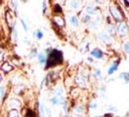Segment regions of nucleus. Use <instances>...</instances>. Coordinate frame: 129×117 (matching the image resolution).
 Here are the masks:
<instances>
[{"instance_id":"obj_1","label":"nucleus","mask_w":129,"mask_h":117,"mask_svg":"<svg viewBox=\"0 0 129 117\" xmlns=\"http://www.w3.org/2000/svg\"><path fill=\"white\" fill-rule=\"evenodd\" d=\"M62 60H63V56H62L61 51L52 50L49 58H47L46 67L49 68V67H52V66H55V65H59V64L62 63Z\"/></svg>"},{"instance_id":"obj_2","label":"nucleus","mask_w":129,"mask_h":117,"mask_svg":"<svg viewBox=\"0 0 129 117\" xmlns=\"http://www.w3.org/2000/svg\"><path fill=\"white\" fill-rule=\"evenodd\" d=\"M110 13H111V15H112V17L116 19V22H118V23L123 22L122 13H121V11H120L116 6H111L110 7Z\"/></svg>"},{"instance_id":"obj_3","label":"nucleus","mask_w":129,"mask_h":117,"mask_svg":"<svg viewBox=\"0 0 129 117\" xmlns=\"http://www.w3.org/2000/svg\"><path fill=\"white\" fill-rule=\"evenodd\" d=\"M116 30H117V32L119 33L120 35L125 36V35H127V33H128V26L126 25V23L120 22V23H118L117 26H116Z\"/></svg>"},{"instance_id":"obj_4","label":"nucleus","mask_w":129,"mask_h":117,"mask_svg":"<svg viewBox=\"0 0 129 117\" xmlns=\"http://www.w3.org/2000/svg\"><path fill=\"white\" fill-rule=\"evenodd\" d=\"M98 37H99L100 40H102L104 43L111 44L113 42V38L111 37V35H109L108 33H106L105 31H101V32L98 33Z\"/></svg>"},{"instance_id":"obj_5","label":"nucleus","mask_w":129,"mask_h":117,"mask_svg":"<svg viewBox=\"0 0 129 117\" xmlns=\"http://www.w3.org/2000/svg\"><path fill=\"white\" fill-rule=\"evenodd\" d=\"M74 81L81 88H84L86 86V78H84L82 75H76L75 78H74Z\"/></svg>"},{"instance_id":"obj_6","label":"nucleus","mask_w":129,"mask_h":117,"mask_svg":"<svg viewBox=\"0 0 129 117\" xmlns=\"http://www.w3.org/2000/svg\"><path fill=\"white\" fill-rule=\"evenodd\" d=\"M8 104L11 107V109H16V110H18V108H19L21 106V104H20V102L18 99H11L9 101Z\"/></svg>"},{"instance_id":"obj_7","label":"nucleus","mask_w":129,"mask_h":117,"mask_svg":"<svg viewBox=\"0 0 129 117\" xmlns=\"http://www.w3.org/2000/svg\"><path fill=\"white\" fill-rule=\"evenodd\" d=\"M74 114L76 116L82 117L84 114V107L83 104H77L75 107H74Z\"/></svg>"},{"instance_id":"obj_8","label":"nucleus","mask_w":129,"mask_h":117,"mask_svg":"<svg viewBox=\"0 0 129 117\" xmlns=\"http://www.w3.org/2000/svg\"><path fill=\"white\" fill-rule=\"evenodd\" d=\"M53 23L59 27H64L65 26V21L59 16H54L53 17Z\"/></svg>"},{"instance_id":"obj_9","label":"nucleus","mask_w":129,"mask_h":117,"mask_svg":"<svg viewBox=\"0 0 129 117\" xmlns=\"http://www.w3.org/2000/svg\"><path fill=\"white\" fill-rule=\"evenodd\" d=\"M118 65H119V62H114L108 69V75H113L114 72H116V69L118 68Z\"/></svg>"},{"instance_id":"obj_10","label":"nucleus","mask_w":129,"mask_h":117,"mask_svg":"<svg viewBox=\"0 0 129 117\" xmlns=\"http://www.w3.org/2000/svg\"><path fill=\"white\" fill-rule=\"evenodd\" d=\"M1 69H2V71L5 72V73H9L13 69V65H10L8 62H5V63H3V65H1Z\"/></svg>"},{"instance_id":"obj_11","label":"nucleus","mask_w":129,"mask_h":117,"mask_svg":"<svg viewBox=\"0 0 129 117\" xmlns=\"http://www.w3.org/2000/svg\"><path fill=\"white\" fill-rule=\"evenodd\" d=\"M53 95L55 96V97H61V96H63V94H64V90H63V88L61 87V86H57V87H55L54 89H53Z\"/></svg>"},{"instance_id":"obj_12","label":"nucleus","mask_w":129,"mask_h":117,"mask_svg":"<svg viewBox=\"0 0 129 117\" xmlns=\"http://www.w3.org/2000/svg\"><path fill=\"white\" fill-rule=\"evenodd\" d=\"M91 55L96 58H103V53H102L101 50H99V49H94V50H92V51H91Z\"/></svg>"},{"instance_id":"obj_13","label":"nucleus","mask_w":129,"mask_h":117,"mask_svg":"<svg viewBox=\"0 0 129 117\" xmlns=\"http://www.w3.org/2000/svg\"><path fill=\"white\" fill-rule=\"evenodd\" d=\"M85 11H86L87 15H95L96 14V8L93 6L92 4H89V5H87Z\"/></svg>"},{"instance_id":"obj_14","label":"nucleus","mask_w":129,"mask_h":117,"mask_svg":"<svg viewBox=\"0 0 129 117\" xmlns=\"http://www.w3.org/2000/svg\"><path fill=\"white\" fill-rule=\"evenodd\" d=\"M69 7L73 10H77L80 7V1L79 0H70L69 1Z\"/></svg>"},{"instance_id":"obj_15","label":"nucleus","mask_w":129,"mask_h":117,"mask_svg":"<svg viewBox=\"0 0 129 117\" xmlns=\"http://www.w3.org/2000/svg\"><path fill=\"white\" fill-rule=\"evenodd\" d=\"M62 110L64 112V115L66 117L68 116V111H69V103L67 101H65L62 104Z\"/></svg>"},{"instance_id":"obj_16","label":"nucleus","mask_w":129,"mask_h":117,"mask_svg":"<svg viewBox=\"0 0 129 117\" xmlns=\"http://www.w3.org/2000/svg\"><path fill=\"white\" fill-rule=\"evenodd\" d=\"M6 21H7V24L9 26H12V22H13V16L11 15V13L9 11L6 12Z\"/></svg>"},{"instance_id":"obj_17","label":"nucleus","mask_w":129,"mask_h":117,"mask_svg":"<svg viewBox=\"0 0 129 117\" xmlns=\"http://www.w3.org/2000/svg\"><path fill=\"white\" fill-rule=\"evenodd\" d=\"M47 57H46L45 54H40L38 56V62L41 64V65H44V64H46L47 63Z\"/></svg>"},{"instance_id":"obj_18","label":"nucleus","mask_w":129,"mask_h":117,"mask_svg":"<svg viewBox=\"0 0 129 117\" xmlns=\"http://www.w3.org/2000/svg\"><path fill=\"white\" fill-rule=\"evenodd\" d=\"M108 31H109V33H110L111 35H116V26H114V25H109V26H108Z\"/></svg>"},{"instance_id":"obj_19","label":"nucleus","mask_w":129,"mask_h":117,"mask_svg":"<svg viewBox=\"0 0 129 117\" xmlns=\"http://www.w3.org/2000/svg\"><path fill=\"white\" fill-rule=\"evenodd\" d=\"M39 114L40 117H45V106L43 105L42 103H39Z\"/></svg>"},{"instance_id":"obj_20","label":"nucleus","mask_w":129,"mask_h":117,"mask_svg":"<svg viewBox=\"0 0 129 117\" xmlns=\"http://www.w3.org/2000/svg\"><path fill=\"white\" fill-rule=\"evenodd\" d=\"M70 23L73 26H78L79 25V21H78V18L76 16H71L70 17Z\"/></svg>"},{"instance_id":"obj_21","label":"nucleus","mask_w":129,"mask_h":117,"mask_svg":"<svg viewBox=\"0 0 129 117\" xmlns=\"http://www.w3.org/2000/svg\"><path fill=\"white\" fill-rule=\"evenodd\" d=\"M8 117H19V113L16 109H11L8 113Z\"/></svg>"},{"instance_id":"obj_22","label":"nucleus","mask_w":129,"mask_h":117,"mask_svg":"<svg viewBox=\"0 0 129 117\" xmlns=\"http://www.w3.org/2000/svg\"><path fill=\"white\" fill-rule=\"evenodd\" d=\"M119 78H122L123 80L125 81V83H127V82H129V73L122 72V73L119 74Z\"/></svg>"},{"instance_id":"obj_23","label":"nucleus","mask_w":129,"mask_h":117,"mask_svg":"<svg viewBox=\"0 0 129 117\" xmlns=\"http://www.w3.org/2000/svg\"><path fill=\"white\" fill-rule=\"evenodd\" d=\"M88 106H89L90 109H96V108H98V103L95 100H92L88 104Z\"/></svg>"},{"instance_id":"obj_24","label":"nucleus","mask_w":129,"mask_h":117,"mask_svg":"<svg viewBox=\"0 0 129 117\" xmlns=\"http://www.w3.org/2000/svg\"><path fill=\"white\" fill-rule=\"evenodd\" d=\"M33 36L37 39H42L43 36H44V34H43V32L41 30H37V31H35V32L33 33Z\"/></svg>"},{"instance_id":"obj_25","label":"nucleus","mask_w":129,"mask_h":117,"mask_svg":"<svg viewBox=\"0 0 129 117\" xmlns=\"http://www.w3.org/2000/svg\"><path fill=\"white\" fill-rule=\"evenodd\" d=\"M51 103H52V104H53V105H58L59 104V97H52V99H51Z\"/></svg>"},{"instance_id":"obj_26","label":"nucleus","mask_w":129,"mask_h":117,"mask_svg":"<svg viewBox=\"0 0 129 117\" xmlns=\"http://www.w3.org/2000/svg\"><path fill=\"white\" fill-rule=\"evenodd\" d=\"M4 96H5V87L4 86H0V102L3 100Z\"/></svg>"},{"instance_id":"obj_27","label":"nucleus","mask_w":129,"mask_h":117,"mask_svg":"<svg viewBox=\"0 0 129 117\" xmlns=\"http://www.w3.org/2000/svg\"><path fill=\"white\" fill-rule=\"evenodd\" d=\"M53 12L55 13H62V8L60 7L59 4H55L54 7H53Z\"/></svg>"},{"instance_id":"obj_28","label":"nucleus","mask_w":129,"mask_h":117,"mask_svg":"<svg viewBox=\"0 0 129 117\" xmlns=\"http://www.w3.org/2000/svg\"><path fill=\"white\" fill-rule=\"evenodd\" d=\"M82 21H83L84 23H87L88 21H90V16H89V15H87L86 13L84 14V15L82 16Z\"/></svg>"},{"instance_id":"obj_29","label":"nucleus","mask_w":129,"mask_h":117,"mask_svg":"<svg viewBox=\"0 0 129 117\" xmlns=\"http://www.w3.org/2000/svg\"><path fill=\"white\" fill-rule=\"evenodd\" d=\"M52 111L51 110V108H50L49 106H45V114H47V116L51 117L52 116Z\"/></svg>"},{"instance_id":"obj_30","label":"nucleus","mask_w":129,"mask_h":117,"mask_svg":"<svg viewBox=\"0 0 129 117\" xmlns=\"http://www.w3.org/2000/svg\"><path fill=\"white\" fill-rule=\"evenodd\" d=\"M95 77L97 78V79H101V69L100 68H97L96 70H95Z\"/></svg>"},{"instance_id":"obj_31","label":"nucleus","mask_w":129,"mask_h":117,"mask_svg":"<svg viewBox=\"0 0 129 117\" xmlns=\"http://www.w3.org/2000/svg\"><path fill=\"white\" fill-rule=\"evenodd\" d=\"M27 117H36V114L34 113V111H32L31 109H27V114H26Z\"/></svg>"},{"instance_id":"obj_32","label":"nucleus","mask_w":129,"mask_h":117,"mask_svg":"<svg viewBox=\"0 0 129 117\" xmlns=\"http://www.w3.org/2000/svg\"><path fill=\"white\" fill-rule=\"evenodd\" d=\"M123 49L126 53H129V42H125V44L123 46Z\"/></svg>"},{"instance_id":"obj_33","label":"nucleus","mask_w":129,"mask_h":117,"mask_svg":"<svg viewBox=\"0 0 129 117\" xmlns=\"http://www.w3.org/2000/svg\"><path fill=\"white\" fill-rule=\"evenodd\" d=\"M108 109H109L110 111H117V107L113 106V104H110V105L108 106Z\"/></svg>"},{"instance_id":"obj_34","label":"nucleus","mask_w":129,"mask_h":117,"mask_svg":"<svg viewBox=\"0 0 129 117\" xmlns=\"http://www.w3.org/2000/svg\"><path fill=\"white\" fill-rule=\"evenodd\" d=\"M4 53H5L4 49L0 48V62H1V61L3 60V58H4Z\"/></svg>"},{"instance_id":"obj_35","label":"nucleus","mask_w":129,"mask_h":117,"mask_svg":"<svg viewBox=\"0 0 129 117\" xmlns=\"http://www.w3.org/2000/svg\"><path fill=\"white\" fill-rule=\"evenodd\" d=\"M20 23L22 24V26H23V29H24L25 31H27V30H28V28H27V26H26V24L24 23V21H23V19H20Z\"/></svg>"},{"instance_id":"obj_36","label":"nucleus","mask_w":129,"mask_h":117,"mask_svg":"<svg viewBox=\"0 0 129 117\" xmlns=\"http://www.w3.org/2000/svg\"><path fill=\"white\" fill-rule=\"evenodd\" d=\"M36 55H37V50L34 49V50H32V53H31V57H35Z\"/></svg>"},{"instance_id":"obj_37","label":"nucleus","mask_w":129,"mask_h":117,"mask_svg":"<svg viewBox=\"0 0 129 117\" xmlns=\"http://www.w3.org/2000/svg\"><path fill=\"white\" fill-rule=\"evenodd\" d=\"M46 7H47V5H46V1H44V2H43V10H44V11L46 10Z\"/></svg>"},{"instance_id":"obj_38","label":"nucleus","mask_w":129,"mask_h":117,"mask_svg":"<svg viewBox=\"0 0 129 117\" xmlns=\"http://www.w3.org/2000/svg\"><path fill=\"white\" fill-rule=\"evenodd\" d=\"M2 80H3V77H2V75L0 74V85H1V83H2Z\"/></svg>"},{"instance_id":"obj_39","label":"nucleus","mask_w":129,"mask_h":117,"mask_svg":"<svg viewBox=\"0 0 129 117\" xmlns=\"http://www.w3.org/2000/svg\"><path fill=\"white\" fill-rule=\"evenodd\" d=\"M93 117H103V116H100V115H94Z\"/></svg>"},{"instance_id":"obj_40","label":"nucleus","mask_w":129,"mask_h":117,"mask_svg":"<svg viewBox=\"0 0 129 117\" xmlns=\"http://www.w3.org/2000/svg\"><path fill=\"white\" fill-rule=\"evenodd\" d=\"M21 1H26V0H21Z\"/></svg>"},{"instance_id":"obj_41","label":"nucleus","mask_w":129,"mask_h":117,"mask_svg":"<svg viewBox=\"0 0 129 117\" xmlns=\"http://www.w3.org/2000/svg\"><path fill=\"white\" fill-rule=\"evenodd\" d=\"M127 2H128V3H129V0H127Z\"/></svg>"}]
</instances>
